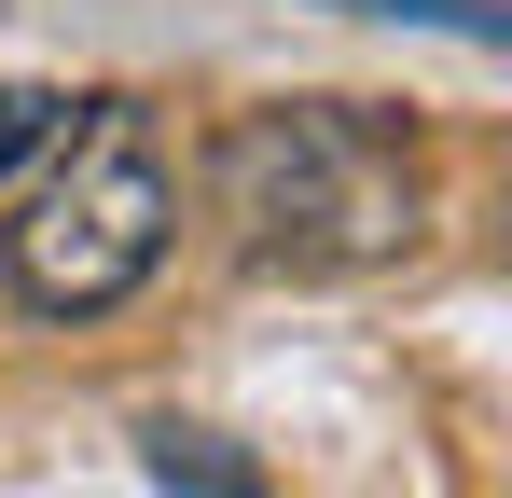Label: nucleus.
Here are the masks:
<instances>
[{
    "label": "nucleus",
    "mask_w": 512,
    "mask_h": 498,
    "mask_svg": "<svg viewBox=\"0 0 512 498\" xmlns=\"http://www.w3.org/2000/svg\"><path fill=\"white\" fill-rule=\"evenodd\" d=\"M208 208H222V236L250 249L263 277H374V263L416 249L429 166L360 97H277V111H236L222 125Z\"/></svg>",
    "instance_id": "obj_1"
},
{
    "label": "nucleus",
    "mask_w": 512,
    "mask_h": 498,
    "mask_svg": "<svg viewBox=\"0 0 512 498\" xmlns=\"http://www.w3.org/2000/svg\"><path fill=\"white\" fill-rule=\"evenodd\" d=\"M42 194H28V222H14V291L42 305V319H111L153 263H167V166H153V125L125 111V97H84V111H56V139H42Z\"/></svg>",
    "instance_id": "obj_2"
},
{
    "label": "nucleus",
    "mask_w": 512,
    "mask_h": 498,
    "mask_svg": "<svg viewBox=\"0 0 512 498\" xmlns=\"http://www.w3.org/2000/svg\"><path fill=\"white\" fill-rule=\"evenodd\" d=\"M139 471H153L167 498H263L250 471H236V457L208 443V429H153V443H139Z\"/></svg>",
    "instance_id": "obj_3"
},
{
    "label": "nucleus",
    "mask_w": 512,
    "mask_h": 498,
    "mask_svg": "<svg viewBox=\"0 0 512 498\" xmlns=\"http://www.w3.org/2000/svg\"><path fill=\"white\" fill-rule=\"evenodd\" d=\"M346 14H402V28H457L471 56H499V14H485V0H346Z\"/></svg>",
    "instance_id": "obj_4"
},
{
    "label": "nucleus",
    "mask_w": 512,
    "mask_h": 498,
    "mask_svg": "<svg viewBox=\"0 0 512 498\" xmlns=\"http://www.w3.org/2000/svg\"><path fill=\"white\" fill-rule=\"evenodd\" d=\"M56 111H70L56 83H0V166H28V153H42V139H56Z\"/></svg>",
    "instance_id": "obj_5"
}]
</instances>
